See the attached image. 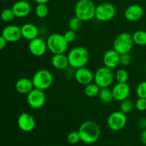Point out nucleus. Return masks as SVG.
Wrapping results in <instances>:
<instances>
[{"label": "nucleus", "mask_w": 146, "mask_h": 146, "mask_svg": "<svg viewBox=\"0 0 146 146\" xmlns=\"http://www.w3.org/2000/svg\"><path fill=\"white\" fill-rule=\"evenodd\" d=\"M81 141L86 144H93L101 136V129L94 121H85L80 125L78 130Z\"/></svg>", "instance_id": "nucleus-1"}, {"label": "nucleus", "mask_w": 146, "mask_h": 146, "mask_svg": "<svg viewBox=\"0 0 146 146\" xmlns=\"http://www.w3.org/2000/svg\"><path fill=\"white\" fill-rule=\"evenodd\" d=\"M67 57L69 66L77 69L87 65L89 61V52L86 47L76 46L70 50Z\"/></svg>", "instance_id": "nucleus-2"}, {"label": "nucleus", "mask_w": 146, "mask_h": 146, "mask_svg": "<svg viewBox=\"0 0 146 146\" xmlns=\"http://www.w3.org/2000/svg\"><path fill=\"white\" fill-rule=\"evenodd\" d=\"M96 6L92 0H78L74 7L75 16L82 21H88L95 18Z\"/></svg>", "instance_id": "nucleus-3"}, {"label": "nucleus", "mask_w": 146, "mask_h": 146, "mask_svg": "<svg viewBox=\"0 0 146 146\" xmlns=\"http://www.w3.org/2000/svg\"><path fill=\"white\" fill-rule=\"evenodd\" d=\"M46 41L48 50L53 54H64L68 49V43L66 41L64 35L61 34H50Z\"/></svg>", "instance_id": "nucleus-4"}, {"label": "nucleus", "mask_w": 146, "mask_h": 146, "mask_svg": "<svg viewBox=\"0 0 146 146\" xmlns=\"http://www.w3.org/2000/svg\"><path fill=\"white\" fill-rule=\"evenodd\" d=\"M133 45L132 34L128 32L121 33L113 41V49L120 54H129Z\"/></svg>", "instance_id": "nucleus-5"}, {"label": "nucleus", "mask_w": 146, "mask_h": 146, "mask_svg": "<svg viewBox=\"0 0 146 146\" xmlns=\"http://www.w3.org/2000/svg\"><path fill=\"white\" fill-rule=\"evenodd\" d=\"M31 80L34 88L45 91L51 86L54 82V76L48 70L40 69L34 74Z\"/></svg>", "instance_id": "nucleus-6"}, {"label": "nucleus", "mask_w": 146, "mask_h": 146, "mask_svg": "<svg viewBox=\"0 0 146 146\" xmlns=\"http://www.w3.org/2000/svg\"><path fill=\"white\" fill-rule=\"evenodd\" d=\"M115 78V74L113 69L106 66L98 68L94 73V81L100 88L110 87L113 83Z\"/></svg>", "instance_id": "nucleus-7"}, {"label": "nucleus", "mask_w": 146, "mask_h": 146, "mask_svg": "<svg viewBox=\"0 0 146 146\" xmlns=\"http://www.w3.org/2000/svg\"><path fill=\"white\" fill-rule=\"evenodd\" d=\"M116 9L113 4L108 2H104L96 6L95 18L102 22L111 21L115 17Z\"/></svg>", "instance_id": "nucleus-8"}, {"label": "nucleus", "mask_w": 146, "mask_h": 146, "mask_svg": "<svg viewBox=\"0 0 146 146\" xmlns=\"http://www.w3.org/2000/svg\"><path fill=\"white\" fill-rule=\"evenodd\" d=\"M27 95V104L33 109H39L45 105L46 97L44 91L34 88Z\"/></svg>", "instance_id": "nucleus-9"}, {"label": "nucleus", "mask_w": 146, "mask_h": 146, "mask_svg": "<svg viewBox=\"0 0 146 146\" xmlns=\"http://www.w3.org/2000/svg\"><path fill=\"white\" fill-rule=\"evenodd\" d=\"M127 123L126 114L119 111L111 113L107 119V125L113 131H119L125 128Z\"/></svg>", "instance_id": "nucleus-10"}, {"label": "nucleus", "mask_w": 146, "mask_h": 146, "mask_svg": "<svg viewBox=\"0 0 146 146\" xmlns=\"http://www.w3.org/2000/svg\"><path fill=\"white\" fill-rule=\"evenodd\" d=\"M30 53L34 56L40 57L44 56L48 50L46 41L40 37L34 38L29 41L28 45Z\"/></svg>", "instance_id": "nucleus-11"}, {"label": "nucleus", "mask_w": 146, "mask_h": 146, "mask_svg": "<svg viewBox=\"0 0 146 146\" xmlns=\"http://www.w3.org/2000/svg\"><path fill=\"white\" fill-rule=\"evenodd\" d=\"M17 125L21 131L26 133L31 132L36 127L35 118L31 114L23 112L17 118Z\"/></svg>", "instance_id": "nucleus-12"}, {"label": "nucleus", "mask_w": 146, "mask_h": 146, "mask_svg": "<svg viewBox=\"0 0 146 146\" xmlns=\"http://www.w3.org/2000/svg\"><path fill=\"white\" fill-rule=\"evenodd\" d=\"M74 78L81 85L86 86L94 81V74L86 66L77 68L74 71Z\"/></svg>", "instance_id": "nucleus-13"}, {"label": "nucleus", "mask_w": 146, "mask_h": 146, "mask_svg": "<svg viewBox=\"0 0 146 146\" xmlns=\"http://www.w3.org/2000/svg\"><path fill=\"white\" fill-rule=\"evenodd\" d=\"M1 36L5 38L7 42H17L22 37L21 27L14 24L7 26L2 30Z\"/></svg>", "instance_id": "nucleus-14"}, {"label": "nucleus", "mask_w": 146, "mask_h": 146, "mask_svg": "<svg viewBox=\"0 0 146 146\" xmlns=\"http://www.w3.org/2000/svg\"><path fill=\"white\" fill-rule=\"evenodd\" d=\"M143 8L139 4H131L125 9L124 16L125 19L131 22L138 21L143 17Z\"/></svg>", "instance_id": "nucleus-15"}, {"label": "nucleus", "mask_w": 146, "mask_h": 146, "mask_svg": "<svg viewBox=\"0 0 146 146\" xmlns=\"http://www.w3.org/2000/svg\"><path fill=\"white\" fill-rule=\"evenodd\" d=\"M114 100L122 101L127 99L131 94V88L127 83H118L112 88Z\"/></svg>", "instance_id": "nucleus-16"}, {"label": "nucleus", "mask_w": 146, "mask_h": 146, "mask_svg": "<svg viewBox=\"0 0 146 146\" xmlns=\"http://www.w3.org/2000/svg\"><path fill=\"white\" fill-rule=\"evenodd\" d=\"M13 11L16 17L18 18H24L28 17L31 11V6L29 2L26 0H19L13 4Z\"/></svg>", "instance_id": "nucleus-17"}, {"label": "nucleus", "mask_w": 146, "mask_h": 146, "mask_svg": "<svg viewBox=\"0 0 146 146\" xmlns=\"http://www.w3.org/2000/svg\"><path fill=\"white\" fill-rule=\"evenodd\" d=\"M120 56H121V54H118L113 48L108 50L106 51L103 56L104 66L111 69L115 68L120 64Z\"/></svg>", "instance_id": "nucleus-18"}, {"label": "nucleus", "mask_w": 146, "mask_h": 146, "mask_svg": "<svg viewBox=\"0 0 146 146\" xmlns=\"http://www.w3.org/2000/svg\"><path fill=\"white\" fill-rule=\"evenodd\" d=\"M21 35L24 38L31 41L38 36V29L34 24L26 23L21 27Z\"/></svg>", "instance_id": "nucleus-19"}, {"label": "nucleus", "mask_w": 146, "mask_h": 146, "mask_svg": "<svg viewBox=\"0 0 146 146\" xmlns=\"http://www.w3.org/2000/svg\"><path fill=\"white\" fill-rule=\"evenodd\" d=\"M51 64L57 70L64 71L69 67L68 57L64 54H54L51 58Z\"/></svg>", "instance_id": "nucleus-20"}, {"label": "nucleus", "mask_w": 146, "mask_h": 146, "mask_svg": "<svg viewBox=\"0 0 146 146\" xmlns=\"http://www.w3.org/2000/svg\"><path fill=\"white\" fill-rule=\"evenodd\" d=\"M32 80L28 78H21L17 81L15 84V89L21 94H27L34 88Z\"/></svg>", "instance_id": "nucleus-21"}, {"label": "nucleus", "mask_w": 146, "mask_h": 146, "mask_svg": "<svg viewBox=\"0 0 146 146\" xmlns=\"http://www.w3.org/2000/svg\"><path fill=\"white\" fill-rule=\"evenodd\" d=\"M98 96L99 98L100 101L106 104H111L113 100H114L112 89H111L109 87L101 88Z\"/></svg>", "instance_id": "nucleus-22"}, {"label": "nucleus", "mask_w": 146, "mask_h": 146, "mask_svg": "<svg viewBox=\"0 0 146 146\" xmlns=\"http://www.w3.org/2000/svg\"><path fill=\"white\" fill-rule=\"evenodd\" d=\"M134 44L138 46H146V31L143 30H138L132 34Z\"/></svg>", "instance_id": "nucleus-23"}, {"label": "nucleus", "mask_w": 146, "mask_h": 146, "mask_svg": "<svg viewBox=\"0 0 146 146\" xmlns=\"http://www.w3.org/2000/svg\"><path fill=\"white\" fill-rule=\"evenodd\" d=\"M101 88L95 83H91L88 85L85 86L84 93L86 96L88 98H94V97L98 96Z\"/></svg>", "instance_id": "nucleus-24"}, {"label": "nucleus", "mask_w": 146, "mask_h": 146, "mask_svg": "<svg viewBox=\"0 0 146 146\" xmlns=\"http://www.w3.org/2000/svg\"><path fill=\"white\" fill-rule=\"evenodd\" d=\"M134 108V104L131 99L123 100L121 101L120 104V111L125 114H128L133 111Z\"/></svg>", "instance_id": "nucleus-25"}, {"label": "nucleus", "mask_w": 146, "mask_h": 146, "mask_svg": "<svg viewBox=\"0 0 146 146\" xmlns=\"http://www.w3.org/2000/svg\"><path fill=\"white\" fill-rule=\"evenodd\" d=\"M35 14L38 18L44 19L48 14V8L46 4H38L35 9Z\"/></svg>", "instance_id": "nucleus-26"}, {"label": "nucleus", "mask_w": 146, "mask_h": 146, "mask_svg": "<svg viewBox=\"0 0 146 146\" xmlns=\"http://www.w3.org/2000/svg\"><path fill=\"white\" fill-rule=\"evenodd\" d=\"M129 76L126 70L121 68L118 70L115 74V79L118 83H127Z\"/></svg>", "instance_id": "nucleus-27"}, {"label": "nucleus", "mask_w": 146, "mask_h": 146, "mask_svg": "<svg viewBox=\"0 0 146 146\" xmlns=\"http://www.w3.org/2000/svg\"><path fill=\"white\" fill-rule=\"evenodd\" d=\"M83 21L80 19L79 18H78L77 17H74L69 20L68 21V29L70 30H72V31H77L78 30L80 29L81 27V24H82Z\"/></svg>", "instance_id": "nucleus-28"}, {"label": "nucleus", "mask_w": 146, "mask_h": 146, "mask_svg": "<svg viewBox=\"0 0 146 146\" xmlns=\"http://www.w3.org/2000/svg\"><path fill=\"white\" fill-rule=\"evenodd\" d=\"M1 19L4 22H9L15 18V14L12 9H5L1 12Z\"/></svg>", "instance_id": "nucleus-29"}, {"label": "nucleus", "mask_w": 146, "mask_h": 146, "mask_svg": "<svg viewBox=\"0 0 146 146\" xmlns=\"http://www.w3.org/2000/svg\"><path fill=\"white\" fill-rule=\"evenodd\" d=\"M67 141L70 144H73V145L78 143L79 141H81V138H80V135L78 131H72V132L69 133L67 135Z\"/></svg>", "instance_id": "nucleus-30"}, {"label": "nucleus", "mask_w": 146, "mask_h": 146, "mask_svg": "<svg viewBox=\"0 0 146 146\" xmlns=\"http://www.w3.org/2000/svg\"><path fill=\"white\" fill-rule=\"evenodd\" d=\"M136 94L138 98H146V81L140 83L136 88Z\"/></svg>", "instance_id": "nucleus-31"}, {"label": "nucleus", "mask_w": 146, "mask_h": 146, "mask_svg": "<svg viewBox=\"0 0 146 146\" xmlns=\"http://www.w3.org/2000/svg\"><path fill=\"white\" fill-rule=\"evenodd\" d=\"M135 107L138 111H146V98H138L135 104Z\"/></svg>", "instance_id": "nucleus-32"}, {"label": "nucleus", "mask_w": 146, "mask_h": 146, "mask_svg": "<svg viewBox=\"0 0 146 146\" xmlns=\"http://www.w3.org/2000/svg\"><path fill=\"white\" fill-rule=\"evenodd\" d=\"M64 36L66 41L69 44V43H72L73 41H75L76 38V31L68 29V31L64 33Z\"/></svg>", "instance_id": "nucleus-33"}, {"label": "nucleus", "mask_w": 146, "mask_h": 146, "mask_svg": "<svg viewBox=\"0 0 146 146\" xmlns=\"http://www.w3.org/2000/svg\"><path fill=\"white\" fill-rule=\"evenodd\" d=\"M131 62V57L129 55V54H121L120 56V64L126 66L129 65Z\"/></svg>", "instance_id": "nucleus-34"}, {"label": "nucleus", "mask_w": 146, "mask_h": 146, "mask_svg": "<svg viewBox=\"0 0 146 146\" xmlns=\"http://www.w3.org/2000/svg\"><path fill=\"white\" fill-rule=\"evenodd\" d=\"M141 141L143 145H146V128H144L141 134Z\"/></svg>", "instance_id": "nucleus-35"}, {"label": "nucleus", "mask_w": 146, "mask_h": 146, "mask_svg": "<svg viewBox=\"0 0 146 146\" xmlns=\"http://www.w3.org/2000/svg\"><path fill=\"white\" fill-rule=\"evenodd\" d=\"M7 41H6L5 38L2 36H0V51L2 50L4 47L7 45Z\"/></svg>", "instance_id": "nucleus-36"}, {"label": "nucleus", "mask_w": 146, "mask_h": 146, "mask_svg": "<svg viewBox=\"0 0 146 146\" xmlns=\"http://www.w3.org/2000/svg\"><path fill=\"white\" fill-rule=\"evenodd\" d=\"M138 124H139L140 126L143 127V128H146V119H145V118L141 119L139 121V122H138Z\"/></svg>", "instance_id": "nucleus-37"}, {"label": "nucleus", "mask_w": 146, "mask_h": 146, "mask_svg": "<svg viewBox=\"0 0 146 146\" xmlns=\"http://www.w3.org/2000/svg\"><path fill=\"white\" fill-rule=\"evenodd\" d=\"M37 4H46L50 0H34Z\"/></svg>", "instance_id": "nucleus-38"}, {"label": "nucleus", "mask_w": 146, "mask_h": 146, "mask_svg": "<svg viewBox=\"0 0 146 146\" xmlns=\"http://www.w3.org/2000/svg\"><path fill=\"white\" fill-rule=\"evenodd\" d=\"M145 71H146V65H145Z\"/></svg>", "instance_id": "nucleus-39"}]
</instances>
